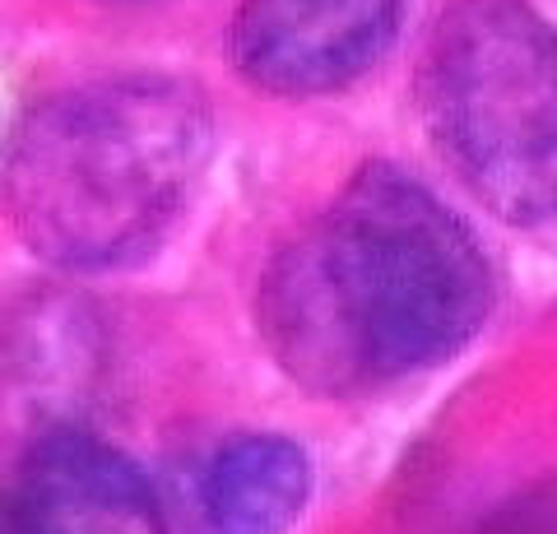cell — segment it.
Here are the masks:
<instances>
[{
    "label": "cell",
    "instance_id": "5",
    "mask_svg": "<svg viewBox=\"0 0 557 534\" xmlns=\"http://www.w3.org/2000/svg\"><path fill=\"white\" fill-rule=\"evenodd\" d=\"M14 511L24 534H168L149 479L79 423L33 437Z\"/></svg>",
    "mask_w": 557,
    "mask_h": 534
},
{
    "label": "cell",
    "instance_id": "3",
    "mask_svg": "<svg viewBox=\"0 0 557 534\" xmlns=\"http://www.w3.org/2000/svg\"><path fill=\"white\" fill-rule=\"evenodd\" d=\"M432 149L507 223L557 214V33L525 0H456L418 61Z\"/></svg>",
    "mask_w": 557,
    "mask_h": 534
},
{
    "label": "cell",
    "instance_id": "1",
    "mask_svg": "<svg viewBox=\"0 0 557 534\" xmlns=\"http://www.w3.org/2000/svg\"><path fill=\"white\" fill-rule=\"evenodd\" d=\"M493 298L479 237L423 182L372 163L274 251L256 325L298 386L368 395L460 353Z\"/></svg>",
    "mask_w": 557,
    "mask_h": 534
},
{
    "label": "cell",
    "instance_id": "7",
    "mask_svg": "<svg viewBox=\"0 0 557 534\" xmlns=\"http://www.w3.org/2000/svg\"><path fill=\"white\" fill-rule=\"evenodd\" d=\"M0 534H24L20 511H14V497H0Z\"/></svg>",
    "mask_w": 557,
    "mask_h": 534
},
{
    "label": "cell",
    "instance_id": "4",
    "mask_svg": "<svg viewBox=\"0 0 557 534\" xmlns=\"http://www.w3.org/2000/svg\"><path fill=\"white\" fill-rule=\"evenodd\" d=\"M405 0H242L237 75L278 98H317L358 79L391 47Z\"/></svg>",
    "mask_w": 557,
    "mask_h": 534
},
{
    "label": "cell",
    "instance_id": "2",
    "mask_svg": "<svg viewBox=\"0 0 557 534\" xmlns=\"http://www.w3.org/2000/svg\"><path fill=\"white\" fill-rule=\"evenodd\" d=\"M214 149L196 84L112 75L38 102L10 135L0 196L24 247L61 270L149 256L186 210Z\"/></svg>",
    "mask_w": 557,
    "mask_h": 534
},
{
    "label": "cell",
    "instance_id": "6",
    "mask_svg": "<svg viewBox=\"0 0 557 534\" xmlns=\"http://www.w3.org/2000/svg\"><path fill=\"white\" fill-rule=\"evenodd\" d=\"M311 497V460L298 442L237 437L209 460L200 507L214 534H284Z\"/></svg>",
    "mask_w": 557,
    "mask_h": 534
}]
</instances>
